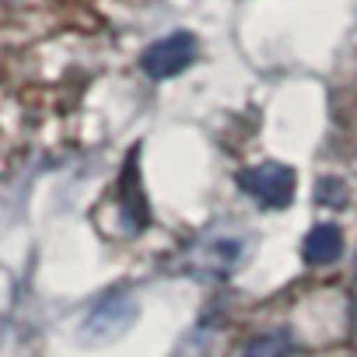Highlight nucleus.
I'll list each match as a JSON object with an SVG mask.
<instances>
[{"label": "nucleus", "instance_id": "1", "mask_svg": "<svg viewBox=\"0 0 357 357\" xmlns=\"http://www.w3.org/2000/svg\"><path fill=\"white\" fill-rule=\"evenodd\" d=\"M137 315H140V308H137L133 294L112 291V294H105V298L88 312V319H84V336L95 340V343H109V340L123 336V333L137 322Z\"/></svg>", "mask_w": 357, "mask_h": 357}, {"label": "nucleus", "instance_id": "2", "mask_svg": "<svg viewBox=\"0 0 357 357\" xmlns=\"http://www.w3.org/2000/svg\"><path fill=\"white\" fill-rule=\"evenodd\" d=\"M197 60V39L193 32H172L158 43H151L140 56V67L154 77V81H165V77H175L183 74L190 63Z\"/></svg>", "mask_w": 357, "mask_h": 357}, {"label": "nucleus", "instance_id": "3", "mask_svg": "<svg viewBox=\"0 0 357 357\" xmlns=\"http://www.w3.org/2000/svg\"><path fill=\"white\" fill-rule=\"evenodd\" d=\"M242 190L252 193L263 207H287L294 200V172L287 165H277V161H266L259 168H249L242 172Z\"/></svg>", "mask_w": 357, "mask_h": 357}, {"label": "nucleus", "instance_id": "4", "mask_svg": "<svg viewBox=\"0 0 357 357\" xmlns=\"http://www.w3.org/2000/svg\"><path fill=\"white\" fill-rule=\"evenodd\" d=\"M343 252V235L336 225H315L305 238V259L322 266V263H333L336 256Z\"/></svg>", "mask_w": 357, "mask_h": 357}, {"label": "nucleus", "instance_id": "5", "mask_svg": "<svg viewBox=\"0 0 357 357\" xmlns=\"http://www.w3.org/2000/svg\"><path fill=\"white\" fill-rule=\"evenodd\" d=\"M291 354V336L287 333H273V336H259L249 343L245 357H287Z\"/></svg>", "mask_w": 357, "mask_h": 357}, {"label": "nucleus", "instance_id": "6", "mask_svg": "<svg viewBox=\"0 0 357 357\" xmlns=\"http://www.w3.org/2000/svg\"><path fill=\"white\" fill-rule=\"evenodd\" d=\"M315 200L326 204V207H347L350 193L343 186V178H322V183L315 186Z\"/></svg>", "mask_w": 357, "mask_h": 357}]
</instances>
